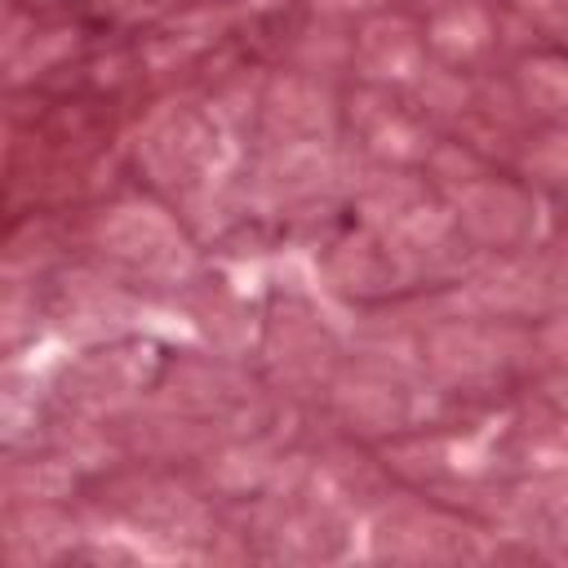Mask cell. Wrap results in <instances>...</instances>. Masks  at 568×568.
Here are the masks:
<instances>
[]
</instances>
